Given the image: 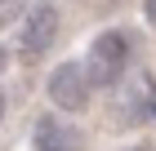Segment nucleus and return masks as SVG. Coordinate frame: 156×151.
I'll return each instance as SVG.
<instances>
[{
    "mask_svg": "<svg viewBox=\"0 0 156 151\" xmlns=\"http://www.w3.org/2000/svg\"><path fill=\"white\" fill-rule=\"evenodd\" d=\"M54 36H58V9H54L49 0H36V5H27L23 22H18L13 49H18V58H23V62H36V58L49 53Z\"/></svg>",
    "mask_w": 156,
    "mask_h": 151,
    "instance_id": "1",
    "label": "nucleus"
},
{
    "mask_svg": "<svg viewBox=\"0 0 156 151\" xmlns=\"http://www.w3.org/2000/svg\"><path fill=\"white\" fill-rule=\"evenodd\" d=\"M125 67H129V36L103 31L94 45H89V58H85L89 84H94V89H112L116 80H125Z\"/></svg>",
    "mask_w": 156,
    "mask_h": 151,
    "instance_id": "2",
    "label": "nucleus"
},
{
    "mask_svg": "<svg viewBox=\"0 0 156 151\" xmlns=\"http://www.w3.org/2000/svg\"><path fill=\"white\" fill-rule=\"evenodd\" d=\"M89 71H85V62H62V67L49 71V102L58 107V111H85V102H89Z\"/></svg>",
    "mask_w": 156,
    "mask_h": 151,
    "instance_id": "3",
    "label": "nucleus"
},
{
    "mask_svg": "<svg viewBox=\"0 0 156 151\" xmlns=\"http://www.w3.org/2000/svg\"><path fill=\"white\" fill-rule=\"evenodd\" d=\"M31 138H36L40 151H85V133L67 120H54V116H40Z\"/></svg>",
    "mask_w": 156,
    "mask_h": 151,
    "instance_id": "4",
    "label": "nucleus"
},
{
    "mask_svg": "<svg viewBox=\"0 0 156 151\" xmlns=\"http://www.w3.org/2000/svg\"><path fill=\"white\" fill-rule=\"evenodd\" d=\"M23 13H27V0H0V31L23 22Z\"/></svg>",
    "mask_w": 156,
    "mask_h": 151,
    "instance_id": "5",
    "label": "nucleus"
},
{
    "mask_svg": "<svg viewBox=\"0 0 156 151\" xmlns=\"http://www.w3.org/2000/svg\"><path fill=\"white\" fill-rule=\"evenodd\" d=\"M143 13H147V22H156V0H143Z\"/></svg>",
    "mask_w": 156,
    "mask_h": 151,
    "instance_id": "6",
    "label": "nucleus"
},
{
    "mask_svg": "<svg viewBox=\"0 0 156 151\" xmlns=\"http://www.w3.org/2000/svg\"><path fill=\"white\" fill-rule=\"evenodd\" d=\"M5 67H9V49L0 45V76H5Z\"/></svg>",
    "mask_w": 156,
    "mask_h": 151,
    "instance_id": "7",
    "label": "nucleus"
},
{
    "mask_svg": "<svg viewBox=\"0 0 156 151\" xmlns=\"http://www.w3.org/2000/svg\"><path fill=\"white\" fill-rule=\"evenodd\" d=\"M0 116H5V93H0Z\"/></svg>",
    "mask_w": 156,
    "mask_h": 151,
    "instance_id": "8",
    "label": "nucleus"
},
{
    "mask_svg": "<svg viewBox=\"0 0 156 151\" xmlns=\"http://www.w3.org/2000/svg\"><path fill=\"white\" fill-rule=\"evenodd\" d=\"M129 151H152V147H129Z\"/></svg>",
    "mask_w": 156,
    "mask_h": 151,
    "instance_id": "9",
    "label": "nucleus"
}]
</instances>
